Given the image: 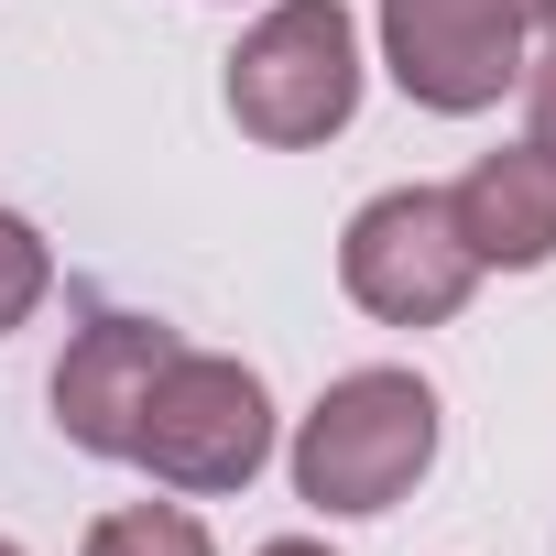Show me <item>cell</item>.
<instances>
[{
    "label": "cell",
    "instance_id": "6da1fadb",
    "mask_svg": "<svg viewBox=\"0 0 556 556\" xmlns=\"http://www.w3.org/2000/svg\"><path fill=\"white\" fill-rule=\"evenodd\" d=\"M437 458V393L415 371H350L295 426V491L317 513H393Z\"/></svg>",
    "mask_w": 556,
    "mask_h": 556
},
{
    "label": "cell",
    "instance_id": "7a4b0ae2",
    "mask_svg": "<svg viewBox=\"0 0 556 556\" xmlns=\"http://www.w3.org/2000/svg\"><path fill=\"white\" fill-rule=\"evenodd\" d=\"M361 110V34L339 0H273L229 55V121L273 153H306Z\"/></svg>",
    "mask_w": 556,
    "mask_h": 556
},
{
    "label": "cell",
    "instance_id": "3957f363",
    "mask_svg": "<svg viewBox=\"0 0 556 556\" xmlns=\"http://www.w3.org/2000/svg\"><path fill=\"white\" fill-rule=\"evenodd\" d=\"M131 458L164 491H240L273 458V393H262V371H240L218 350H175L153 371V393H142Z\"/></svg>",
    "mask_w": 556,
    "mask_h": 556
},
{
    "label": "cell",
    "instance_id": "277c9868",
    "mask_svg": "<svg viewBox=\"0 0 556 556\" xmlns=\"http://www.w3.org/2000/svg\"><path fill=\"white\" fill-rule=\"evenodd\" d=\"M339 285H350V306L382 317V328H437V317H458L469 285H480V251L458 240L447 186H393V197H371V207L350 218V240H339Z\"/></svg>",
    "mask_w": 556,
    "mask_h": 556
},
{
    "label": "cell",
    "instance_id": "5b68a950",
    "mask_svg": "<svg viewBox=\"0 0 556 556\" xmlns=\"http://www.w3.org/2000/svg\"><path fill=\"white\" fill-rule=\"evenodd\" d=\"M523 55H534V23L513 0H382V66L415 110H491L502 88H523Z\"/></svg>",
    "mask_w": 556,
    "mask_h": 556
},
{
    "label": "cell",
    "instance_id": "8992f818",
    "mask_svg": "<svg viewBox=\"0 0 556 556\" xmlns=\"http://www.w3.org/2000/svg\"><path fill=\"white\" fill-rule=\"evenodd\" d=\"M175 350H186V339L153 328V317H99V328L55 361V426H66L88 458H131L142 393H153V371H164Z\"/></svg>",
    "mask_w": 556,
    "mask_h": 556
},
{
    "label": "cell",
    "instance_id": "52a82bcc",
    "mask_svg": "<svg viewBox=\"0 0 556 556\" xmlns=\"http://www.w3.org/2000/svg\"><path fill=\"white\" fill-rule=\"evenodd\" d=\"M447 207H458V240L480 251V273H534V262H556V153H534V142L480 153V164L447 186Z\"/></svg>",
    "mask_w": 556,
    "mask_h": 556
},
{
    "label": "cell",
    "instance_id": "ba28073f",
    "mask_svg": "<svg viewBox=\"0 0 556 556\" xmlns=\"http://www.w3.org/2000/svg\"><path fill=\"white\" fill-rule=\"evenodd\" d=\"M88 556H218V545H207L197 513H175V502H131V513L88 523Z\"/></svg>",
    "mask_w": 556,
    "mask_h": 556
},
{
    "label": "cell",
    "instance_id": "9c48e42d",
    "mask_svg": "<svg viewBox=\"0 0 556 556\" xmlns=\"http://www.w3.org/2000/svg\"><path fill=\"white\" fill-rule=\"evenodd\" d=\"M45 285H55V251L34 240V218L0 207V339H12V328L45 306Z\"/></svg>",
    "mask_w": 556,
    "mask_h": 556
},
{
    "label": "cell",
    "instance_id": "30bf717a",
    "mask_svg": "<svg viewBox=\"0 0 556 556\" xmlns=\"http://www.w3.org/2000/svg\"><path fill=\"white\" fill-rule=\"evenodd\" d=\"M523 121H534V153H556V34L523 55Z\"/></svg>",
    "mask_w": 556,
    "mask_h": 556
},
{
    "label": "cell",
    "instance_id": "8fae6325",
    "mask_svg": "<svg viewBox=\"0 0 556 556\" xmlns=\"http://www.w3.org/2000/svg\"><path fill=\"white\" fill-rule=\"evenodd\" d=\"M513 12H523V23H534V34H556V0H513Z\"/></svg>",
    "mask_w": 556,
    "mask_h": 556
},
{
    "label": "cell",
    "instance_id": "7c38bea8",
    "mask_svg": "<svg viewBox=\"0 0 556 556\" xmlns=\"http://www.w3.org/2000/svg\"><path fill=\"white\" fill-rule=\"evenodd\" d=\"M262 556H328V545H306V534H285V545H262Z\"/></svg>",
    "mask_w": 556,
    "mask_h": 556
},
{
    "label": "cell",
    "instance_id": "4fadbf2b",
    "mask_svg": "<svg viewBox=\"0 0 556 556\" xmlns=\"http://www.w3.org/2000/svg\"><path fill=\"white\" fill-rule=\"evenodd\" d=\"M0 556H23V545H0Z\"/></svg>",
    "mask_w": 556,
    "mask_h": 556
}]
</instances>
